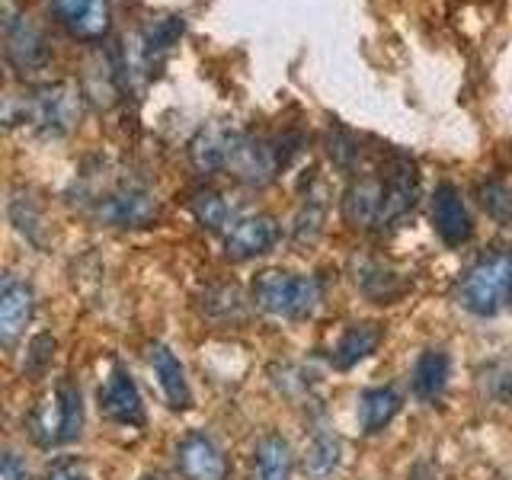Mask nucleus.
Masks as SVG:
<instances>
[{
  "mask_svg": "<svg viewBox=\"0 0 512 480\" xmlns=\"http://www.w3.org/2000/svg\"><path fill=\"white\" fill-rule=\"evenodd\" d=\"M253 301L272 317L285 320H304L311 317L320 301V285L311 276L298 272L266 269L253 279Z\"/></svg>",
  "mask_w": 512,
  "mask_h": 480,
  "instance_id": "obj_2",
  "label": "nucleus"
},
{
  "mask_svg": "<svg viewBox=\"0 0 512 480\" xmlns=\"http://www.w3.org/2000/svg\"><path fill=\"white\" fill-rule=\"evenodd\" d=\"M512 295V253L493 250L464 272L458 301L477 317H493Z\"/></svg>",
  "mask_w": 512,
  "mask_h": 480,
  "instance_id": "obj_1",
  "label": "nucleus"
},
{
  "mask_svg": "<svg viewBox=\"0 0 512 480\" xmlns=\"http://www.w3.org/2000/svg\"><path fill=\"white\" fill-rule=\"evenodd\" d=\"M42 480H90V477H87L84 464H80V461H74V458H58V461H52L45 468Z\"/></svg>",
  "mask_w": 512,
  "mask_h": 480,
  "instance_id": "obj_24",
  "label": "nucleus"
},
{
  "mask_svg": "<svg viewBox=\"0 0 512 480\" xmlns=\"http://www.w3.org/2000/svg\"><path fill=\"white\" fill-rule=\"evenodd\" d=\"M381 343V330L378 324H352L343 340L333 349V365L336 368H352L356 362H362L368 352H375V346Z\"/></svg>",
  "mask_w": 512,
  "mask_h": 480,
  "instance_id": "obj_19",
  "label": "nucleus"
},
{
  "mask_svg": "<svg viewBox=\"0 0 512 480\" xmlns=\"http://www.w3.org/2000/svg\"><path fill=\"white\" fill-rule=\"evenodd\" d=\"M250 480H292V448L276 432L256 442Z\"/></svg>",
  "mask_w": 512,
  "mask_h": 480,
  "instance_id": "obj_16",
  "label": "nucleus"
},
{
  "mask_svg": "<svg viewBox=\"0 0 512 480\" xmlns=\"http://www.w3.org/2000/svg\"><path fill=\"white\" fill-rule=\"evenodd\" d=\"M4 480H29V471H26V464L16 458L13 452L4 455Z\"/></svg>",
  "mask_w": 512,
  "mask_h": 480,
  "instance_id": "obj_25",
  "label": "nucleus"
},
{
  "mask_svg": "<svg viewBox=\"0 0 512 480\" xmlns=\"http://www.w3.org/2000/svg\"><path fill=\"white\" fill-rule=\"evenodd\" d=\"M84 426V404L71 381H61L55 394L32 413V436L39 445H64L80 436Z\"/></svg>",
  "mask_w": 512,
  "mask_h": 480,
  "instance_id": "obj_3",
  "label": "nucleus"
},
{
  "mask_svg": "<svg viewBox=\"0 0 512 480\" xmlns=\"http://www.w3.org/2000/svg\"><path fill=\"white\" fill-rule=\"evenodd\" d=\"M96 218L109 228H141L157 218V202L144 186H116L96 202Z\"/></svg>",
  "mask_w": 512,
  "mask_h": 480,
  "instance_id": "obj_5",
  "label": "nucleus"
},
{
  "mask_svg": "<svg viewBox=\"0 0 512 480\" xmlns=\"http://www.w3.org/2000/svg\"><path fill=\"white\" fill-rule=\"evenodd\" d=\"M279 228L269 215H244L231 221L228 234H224V253L231 260H253V256L266 253L276 244Z\"/></svg>",
  "mask_w": 512,
  "mask_h": 480,
  "instance_id": "obj_11",
  "label": "nucleus"
},
{
  "mask_svg": "<svg viewBox=\"0 0 512 480\" xmlns=\"http://www.w3.org/2000/svg\"><path fill=\"white\" fill-rule=\"evenodd\" d=\"M400 410V394L394 388H372L365 391L362 400H359V420H362V429L365 432H378L384 429L394 413Z\"/></svg>",
  "mask_w": 512,
  "mask_h": 480,
  "instance_id": "obj_20",
  "label": "nucleus"
},
{
  "mask_svg": "<svg viewBox=\"0 0 512 480\" xmlns=\"http://www.w3.org/2000/svg\"><path fill=\"white\" fill-rule=\"evenodd\" d=\"M55 20L80 42H96L109 32V0H48Z\"/></svg>",
  "mask_w": 512,
  "mask_h": 480,
  "instance_id": "obj_8",
  "label": "nucleus"
},
{
  "mask_svg": "<svg viewBox=\"0 0 512 480\" xmlns=\"http://www.w3.org/2000/svg\"><path fill=\"white\" fill-rule=\"evenodd\" d=\"M151 368H154V378L160 384V391H164V397H167V404L173 410H186L192 404V394H189V381H186L180 359H176L167 346H154L151 349Z\"/></svg>",
  "mask_w": 512,
  "mask_h": 480,
  "instance_id": "obj_15",
  "label": "nucleus"
},
{
  "mask_svg": "<svg viewBox=\"0 0 512 480\" xmlns=\"http://www.w3.org/2000/svg\"><path fill=\"white\" fill-rule=\"evenodd\" d=\"M343 215L346 221H352L356 228H365V224H381L384 215V180H375V176H365V180H356L343 196Z\"/></svg>",
  "mask_w": 512,
  "mask_h": 480,
  "instance_id": "obj_14",
  "label": "nucleus"
},
{
  "mask_svg": "<svg viewBox=\"0 0 512 480\" xmlns=\"http://www.w3.org/2000/svg\"><path fill=\"white\" fill-rule=\"evenodd\" d=\"M432 224H436V234L448 247L468 244L474 234V221H471L468 205H464L461 192L452 183H442V186H436V192H432Z\"/></svg>",
  "mask_w": 512,
  "mask_h": 480,
  "instance_id": "obj_9",
  "label": "nucleus"
},
{
  "mask_svg": "<svg viewBox=\"0 0 512 480\" xmlns=\"http://www.w3.org/2000/svg\"><path fill=\"white\" fill-rule=\"evenodd\" d=\"M176 468L183 480H228V461L205 432H186L176 445Z\"/></svg>",
  "mask_w": 512,
  "mask_h": 480,
  "instance_id": "obj_7",
  "label": "nucleus"
},
{
  "mask_svg": "<svg viewBox=\"0 0 512 480\" xmlns=\"http://www.w3.org/2000/svg\"><path fill=\"white\" fill-rule=\"evenodd\" d=\"M231 138H234V132H224V128H202V132L189 144L192 164H196L199 170H205V173L221 170L224 164H228Z\"/></svg>",
  "mask_w": 512,
  "mask_h": 480,
  "instance_id": "obj_18",
  "label": "nucleus"
},
{
  "mask_svg": "<svg viewBox=\"0 0 512 480\" xmlns=\"http://www.w3.org/2000/svg\"><path fill=\"white\" fill-rule=\"evenodd\" d=\"M484 192V208L493 215V218H500V221H509L512 218V192L500 183H490L480 189Z\"/></svg>",
  "mask_w": 512,
  "mask_h": 480,
  "instance_id": "obj_23",
  "label": "nucleus"
},
{
  "mask_svg": "<svg viewBox=\"0 0 512 480\" xmlns=\"http://www.w3.org/2000/svg\"><path fill=\"white\" fill-rule=\"evenodd\" d=\"M100 407L112 423H122V426L144 423V404H141L138 384L132 381V375L122 372V368H116L100 388Z\"/></svg>",
  "mask_w": 512,
  "mask_h": 480,
  "instance_id": "obj_12",
  "label": "nucleus"
},
{
  "mask_svg": "<svg viewBox=\"0 0 512 480\" xmlns=\"http://www.w3.org/2000/svg\"><path fill=\"white\" fill-rule=\"evenodd\" d=\"M448 384V356L442 349H426L413 365V394L420 400L442 397Z\"/></svg>",
  "mask_w": 512,
  "mask_h": 480,
  "instance_id": "obj_17",
  "label": "nucleus"
},
{
  "mask_svg": "<svg viewBox=\"0 0 512 480\" xmlns=\"http://www.w3.org/2000/svg\"><path fill=\"white\" fill-rule=\"evenodd\" d=\"M26 119L42 128L48 135H61L77 122L80 116V100L68 84H55V87H42L29 96V103L23 106Z\"/></svg>",
  "mask_w": 512,
  "mask_h": 480,
  "instance_id": "obj_6",
  "label": "nucleus"
},
{
  "mask_svg": "<svg viewBox=\"0 0 512 480\" xmlns=\"http://www.w3.org/2000/svg\"><path fill=\"white\" fill-rule=\"evenodd\" d=\"M4 52H7V61L20 71H36L48 61L42 32L29 23V16H16L10 10L4 20Z\"/></svg>",
  "mask_w": 512,
  "mask_h": 480,
  "instance_id": "obj_10",
  "label": "nucleus"
},
{
  "mask_svg": "<svg viewBox=\"0 0 512 480\" xmlns=\"http://www.w3.org/2000/svg\"><path fill=\"white\" fill-rule=\"evenodd\" d=\"M189 208H192V215H196V221L208 231H218L228 224V202H224L215 189H199L196 196H192Z\"/></svg>",
  "mask_w": 512,
  "mask_h": 480,
  "instance_id": "obj_22",
  "label": "nucleus"
},
{
  "mask_svg": "<svg viewBox=\"0 0 512 480\" xmlns=\"http://www.w3.org/2000/svg\"><path fill=\"white\" fill-rule=\"evenodd\" d=\"M32 308H36L32 288L7 276L4 288H0V340H4V346H13L16 336L26 330V324L32 320Z\"/></svg>",
  "mask_w": 512,
  "mask_h": 480,
  "instance_id": "obj_13",
  "label": "nucleus"
},
{
  "mask_svg": "<svg viewBox=\"0 0 512 480\" xmlns=\"http://www.w3.org/2000/svg\"><path fill=\"white\" fill-rule=\"evenodd\" d=\"M282 164H285V157L276 151V144H272V141L234 135L231 138V151H228V164H224V170H231L240 183L263 186V183L272 180V176H276V170Z\"/></svg>",
  "mask_w": 512,
  "mask_h": 480,
  "instance_id": "obj_4",
  "label": "nucleus"
},
{
  "mask_svg": "<svg viewBox=\"0 0 512 480\" xmlns=\"http://www.w3.org/2000/svg\"><path fill=\"white\" fill-rule=\"evenodd\" d=\"M340 452H343L340 439L330 436V432H317L308 445V452H304V474L311 480H327L340 468Z\"/></svg>",
  "mask_w": 512,
  "mask_h": 480,
  "instance_id": "obj_21",
  "label": "nucleus"
},
{
  "mask_svg": "<svg viewBox=\"0 0 512 480\" xmlns=\"http://www.w3.org/2000/svg\"><path fill=\"white\" fill-rule=\"evenodd\" d=\"M144 480H167V477H160V474H148V477H144Z\"/></svg>",
  "mask_w": 512,
  "mask_h": 480,
  "instance_id": "obj_26",
  "label": "nucleus"
}]
</instances>
